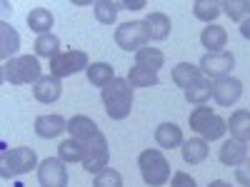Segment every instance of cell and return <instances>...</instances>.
<instances>
[{
	"instance_id": "6da1fadb",
	"label": "cell",
	"mask_w": 250,
	"mask_h": 187,
	"mask_svg": "<svg viewBox=\"0 0 250 187\" xmlns=\"http://www.w3.org/2000/svg\"><path fill=\"white\" fill-rule=\"evenodd\" d=\"M103 105L108 117L125 120L133 110V85L123 77H115L108 88H103Z\"/></svg>"
},
{
	"instance_id": "7a4b0ae2",
	"label": "cell",
	"mask_w": 250,
	"mask_h": 187,
	"mask_svg": "<svg viewBox=\"0 0 250 187\" xmlns=\"http://www.w3.org/2000/svg\"><path fill=\"white\" fill-rule=\"evenodd\" d=\"M138 168H140L145 185H150V187H160L170 180V165L160 150H143L138 157Z\"/></svg>"
},
{
	"instance_id": "3957f363",
	"label": "cell",
	"mask_w": 250,
	"mask_h": 187,
	"mask_svg": "<svg viewBox=\"0 0 250 187\" xmlns=\"http://www.w3.org/2000/svg\"><path fill=\"white\" fill-rule=\"evenodd\" d=\"M3 77L10 85H35L43 77L40 75V62L33 55H23V57H10L3 65Z\"/></svg>"
},
{
	"instance_id": "277c9868",
	"label": "cell",
	"mask_w": 250,
	"mask_h": 187,
	"mask_svg": "<svg viewBox=\"0 0 250 187\" xmlns=\"http://www.w3.org/2000/svg\"><path fill=\"white\" fill-rule=\"evenodd\" d=\"M190 128L203 135V140H220L228 130V122L215 115L210 108H205V105H198L193 112H190Z\"/></svg>"
},
{
	"instance_id": "5b68a950",
	"label": "cell",
	"mask_w": 250,
	"mask_h": 187,
	"mask_svg": "<svg viewBox=\"0 0 250 187\" xmlns=\"http://www.w3.org/2000/svg\"><path fill=\"white\" fill-rule=\"evenodd\" d=\"M3 170L0 175L3 177H18V175H25L30 172L35 165H38V155L33 148H13L3 152Z\"/></svg>"
},
{
	"instance_id": "8992f818",
	"label": "cell",
	"mask_w": 250,
	"mask_h": 187,
	"mask_svg": "<svg viewBox=\"0 0 250 187\" xmlns=\"http://www.w3.org/2000/svg\"><path fill=\"white\" fill-rule=\"evenodd\" d=\"M88 55L83 50H62L50 60V75L55 77H70L80 70H88Z\"/></svg>"
},
{
	"instance_id": "52a82bcc",
	"label": "cell",
	"mask_w": 250,
	"mask_h": 187,
	"mask_svg": "<svg viewBox=\"0 0 250 187\" xmlns=\"http://www.w3.org/2000/svg\"><path fill=\"white\" fill-rule=\"evenodd\" d=\"M148 28H145V23H140V20H133V23H123L118 30H115V43L123 48V50H140L148 45Z\"/></svg>"
},
{
	"instance_id": "ba28073f",
	"label": "cell",
	"mask_w": 250,
	"mask_h": 187,
	"mask_svg": "<svg viewBox=\"0 0 250 187\" xmlns=\"http://www.w3.org/2000/svg\"><path fill=\"white\" fill-rule=\"evenodd\" d=\"M83 168L88 172H95V175L108 168V140L103 132L93 135L85 142V160H83Z\"/></svg>"
},
{
	"instance_id": "9c48e42d",
	"label": "cell",
	"mask_w": 250,
	"mask_h": 187,
	"mask_svg": "<svg viewBox=\"0 0 250 187\" xmlns=\"http://www.w3.org/2000/svg\"><path fill=\"white\" fill-rule=\"evenodd\" d=\"M38 180L43 187H68V168L60 157H48L40 162Z\"/></svg>"
},
{
	"instance_id": "30bf717a",
	"label": "cell",
	"mask_w": 250,
	"mask_h": 187,
	"mask_svg": "<svg viewBox=\"0 0 250 187\" xmlns=\"http://www.w3.org/2000/svg\"><path fill=\"white\" fill-rule=\"evenodd\" d=\"M198 68L208 77L220 80V77H228V73L235 68V57H233V53H205Z\"/></svg>"
},
{
	"instance_id": "8fae6325",
	"label": "cell",
	"mask_w": 250,
	"mask_h": 187,
	"mask_svg": "<svg viewBox=\"0 0 250 187\" xmlns=\"http://www.w3.org/2000/svg\"><path fill=\"white\" fill-rule=\"evenodd\" d=\"M243 95V82L238 77H220L213 82V97L218 105L228 108V105H235Z\"/></svg>"
},
{
	"instance_id": "7c38bea8",
	"label": "cell",
	"mask_w": 250,
	"mask_h": 187,
	"mask_svg": "<svg viewBox=\"0 0 250 187\" xmlns=\"http://www.w3.org/2000/svg\"><path fill=\"white\" fill-rule=\"evenodd\" d=\"M62 93V85H60V77L55 75H43L35 85H33V95L38 102H45V105H50V102H55Z\"/></svg>"
},
{
	"instance_id": "4fadbf2b",
	"label": "cell",
	"mask_w": 250,
	"mask_h": 187,
	"mask_svg": "<svg viewBox=\"0 0 250 187\" xmlns=\"http://www.w3.org/2000/svg\"><path fill=\"white\" fill-rule=\"evenodd\" d=\"M65 130H68V122L62 120L60 115H40L35 120V132H38V137H43V140L58 137L60 132H65Z\"/></svg>"
},
{
	"instance_id": "5bb4252c",
	"label": "cell",
	"mask_w": 250,
	"mask_h": 187,
	"mask_svg": "<svg viewBox=\"0 0 250 187\" xmlns=\"http://www.w3.org/2000/svg\"><path fill=\"white\" fill-rule=\"evenodd\" d=\"M248 160V142H240V140H228L223 142L220 148V162L223 165H230V168H238Z\"/></svg>"
},
{
	"instance_id": "9a60e30c",
	"label": "cell",
	"mask_w": 250,
	"mask_h": 187,
	"mask_svg": "<svg viewBox=\"0 0 250 187\" xmlns=\"http://www.w3.org/2000/svg\"><path fill=\"white\" fill-rule=\"evenodd\" d=\"M198 80H203V70L198 65H193V62H178L173 68V82L183 90L193 88Z\"/></svg>"
},
{
	"instance_id": "2e32d148",
	"label": "cell",
	"mask_w": 250,
	"mask_h": 187,
	"mask_svg": "<svg viewBox=\"0 0 250 187\" xmlns=\"http://www.w3.org/2000/svg\"><path fill=\"white\" fill-rule=\"evenodd\" d=\"M68 130H70V137L78 140V142H88L93 135L100 132V130H98V125H95L90 117H85V115H75V117H70Z\"/></svg>"
},
{
	"instance_id": "e0dca14e",
	"label": "cell",
	"mask_w": 250,
	"mask_h": 187,
	"mask_svg": "<svg viewBox=\"0 0 250 187\" xmlns=\"http://www.w3.org/2000/svg\"><path fill=\"white\" fill-rule=\"evenodd\" d=\"M155 142L163 150H173V148H178V145H183V130L175 122H163L155 130Z\"/></svg>"
},
{
	"instance_id": "ac0fdd59",
	"label": "cell",
	"mask_w": 250,
	"mask_h": 187,
	"mask_svg": "<svg viewBox=\"0 0 250 187\" xmlns=\"http://www.w3.org/2000/svg\"><path fill=\"white\" fill-rule=\"evenodd\" d=\"M200 43H203V48H208V53H223V48L228 43V33L220 25H208L200 33Z\"/></svg>"
},
{
	"instance_id": "d6986e66",
	"label": "cell",
	"mask_w": 250,
	"mask_h": 187,
	"mask_svg": "<svg viewBox=\"0 0 250 187\" xmlns=\"http://www.w3.org/2000/svg\"><path fill=\"white\" fill-rule=\"evenodd\" d=\"M143 23H145V28H148L150 40H165L170 35V18L165 13H150Z\"/></svg>"
},
{
	"instance_id": "ffe728a7",
	"label": "cell",
	"mask_w": 250,
	"mask_h": 187,
	"mask_svg": "<svg viewBox=\"0 0 250 187\" xmlns=\"http://www.w3.org/2000/svg\"><path fill=\"white\" fill-rule=\"evenodd\" d=\"M228 130H230L233 140L250 142V110H238L228 120Z\"/></svg>"
},
{
	"instance_id": "44dd1931",
	"label": "cell",
	"mask_w": 250,
	"mask_h": 187,
	"mask_svg": "<svg viewBox=\"0 0 250 187\" xmlns=\"http://www.w3.org/2000/svg\"><path fill=\"white\" fill-rule=\"evenodd\" d=\"M180 150H183V160H185L188 165H200V162H205V157H208V140H203V137L185 140Z\"/></svg>"
},
{
	"instance_id": "7402d4cb",
	"label": "cell",
	"mask_w": 250,
	"mask_h": 187,
	"mask_svg": "<svg viewBox=\"0 0 250 187\" xmlns=\"http://www.w3.org/2000/svg\"><path fill=\"white\" fill-rule=\"evenodd\" d=\"M53 23H55V18H53V13L45 10V8H33V10L28 13V28L35 30L38 35H48L50 28H53Z\"/></svg>"
},
{
	"instance_id": "603a6c76",
	"label": "cell",
	"mask_w": 250,
	"mask_h": 187,
	"mask_svg": "<svg viewBox=\"0 0 250 187\" xmlns=\"http://www.w3.org/2000/svg\"><path fill=\"white\" fill-rule=\"evenodd\" d=\"M135 65L158 73V70L165 65V55H163V50H158V48H140V50L135 53Z\"/></svg>"
},
{
	"instance_id": "cb8c5ba5",
	"label": "cell",
	"mask_w": 250,
	"mask_h": 187,
	"mask_svg": "<svg viewBox=\"0 0 250 187\" xmlns=\"http://www.w3.org/2000/svg\"><path fill=\"white\" fill-rule=\"evenodd\" d=\"M85 73H88V80L100 90L108 88L110 82L115 80V70H113V65H108V62H93Z\"/></svg>"
},
{
	"instance_id": "d4e9b609",
	"label": "cell",
	"mask_w": 250,
	"mask_h": 187,
	"mask_svg": "<svg viewBox=\"0 0 250 187\" xmlns=\"http://www.w3.org/2000/svg\"><path fill=\"white\" fill-rule=\"evenodd\" d=\"M58 157L62 162H83L85 160V142H78V140H65L58 145Z\"/></svg>"
},
{
	"instance_id": "484cf974",
	"label": "cell",
	"mask_w": 250,
	"mask_h": 187,
	"mask_svg": "<svg viewBox=\"0 0 250 187\" xmlns=\"http://www.w3.org/2000/svg\"><path fill=\"white\" fill-rule=\"evenodd\" d=\"M0 37H3V43H0V57L8 62L10 55H15L20 48V37L8 23H0Z\"/></svg>"
},
{
	"instance_id": "4316f807",
	"label": "cell",
	"mask_w": 250,
	"mask_h": 187,
	"mask_svg": "<svg viewBox=\"0 0 250 187\" xmlns=\"http://www.w3.org/2000/svg\"><path fill=\"white\" fill-rule=\"evenodd\" d=\"M210 95H213V82L210 80H198L193 88H188L185 90V100L190 102V105H205L208 100H210Z\"/></svg>"
},
{
	"instance_id": "83f0119b",
	"label": "cell",
	"mask_w": 250,
	"mask_h": 187,
	"mask_svg": "<svg viewBox=\"0 0 250 187\" xmlns=\"http://www.w3.org/2000/svg\"><path fill=\"white\" fill-rule=\"evenodd\" d=\"M220 13H223L220 3H213V0H195L193 3V15L203 23H213Z\"/></svg>"
},
{
	"instance_id": "f1b7e54d",
	"label": "cell",
	"mask_w": 250,
	"mask_h": 187,
	"mask_svg": "<svg viewBox=\"0 0 250 187\" xmlns=\"http://www.w3.org/2000/svg\"><path fill=\"white\" fill-rule=\"evenodd\" d=\"M220 8L228 18L238 20V23L250 18V0H225V3H220Z\"/></svg>"
},
{
	"instance_id": "f546056e",
	"label": "cell",
	"mask_w": 250,
	"mask_h": 187,
	"mask_svg": "<svg viewBox=\"0 0 250 187\" xmlns=\"http://www.w3.org/2000/svg\"><path fill=\"white\" fill-rule=\"evenodd\" d=\"M128 82H130L133 88H153V85H158V73L135 65V68H130V73H128Z\"/></svg>"
},
{
	"instance_id": "4dcf8cb0",
	"label": "cell",
	"mask_w": 250,
	"mask_h": 187,
	"mask_svg": "<svg viewBox=\"0 0 250 187\" xmlns=\"http://www.w3.org/2000/svg\"><path fill=\"white\" fill-rule=\"evenodd\" d=\"M35 53L40 55V57H55L58 53H60V40H58V35H53V33H48V35H38V40H35Z\"/></svg>"
},
{
	"instance_id": "1f68e13d",
	"label": "cell",
	"mask_w": 250,
	"mask_h": 187,
	"mask_svg": "<svg viewBox=\"0 0 250 187\" xmlns=\"http://www.w3.org/2000/svg\"><path fill=\"white\" fill-rule=\"evenodd\" d=\"M118 10H120V5L110 3V0H98V3L93 5V13L98 18V23H103V25H113L115 18H118Z\"/></svg>"
},
{
	"instance_id": "d6a6232c",
	"label": "cell",
	"mask_w": 250,
	"mask_h": 187,
	"mask_svg": "<svg viewBox=\"0 0 250 187\" xmlns=\"http://www.w3.org/2000/svg\"><path fill=\"white\" fill-rule=\"evenodd\" d=\"M93 187H123V177L118 170L113 168H105V170H100L93 180Z\"/></svg>"
},
{
	"instance_id": "836d02e7",
	"label": "cell",
	"mask_w": 250,
	"mask_h": 187,
	"mask_svg": "<svg viewBox=\"0 0 250 187\" xmlns=\"http://www.w3.org/2000/svg\"><path fill=\"white\" fill-rule=\"evenodd\" d=\"M235 180H238L243 187H250V157H248L243 165H238V168H235Z\"/></svg>"
},
{
	"instance_id": "e575fe53",
	"label": "cell",
	"mask_w": 250,
	"mask_h": 187,
	"mask_svg": "<svg viewBox=\"0 0 250 187\" xmlns=\"http://www.w3.org/2000/svg\"><path fill=\"white\" fill-rule=\"evenodd\" d=\"M170 187H198V185L188 172H175L173 180H170Z\"/></svg>"
},
{
	"instance_id": "d590c367",
	"label": "cell",
	"mask_w": 250,
	"mask_h": 187,
	"mask_svg": "<svg viewBox=\"0 0 250 187\" xmlns=\"http://www.w3.org/2000/svg\"><path fill=\"white\" fill-rule=\"evenodd\" d=\"M123 8H128V10H140V8H145V0H125V3H120Z\"/></svg>"
},
{
	"instance_id": "8d00e7d4",
	"label": "cell",
	"mask_w": 250,
	"mask_h": 187,
	"mask_svg": "<svg viewBox=\"0 0 250 187\" xmlns=\"http://www.w3.org/2000/svg\"><path fill=\"white\" fill-rule=\"evenodd\" d=\"M240 35H243L245 40H250V18L240 23Z\"/></svg>"
},
{
	"instance_id": "74e56055",
	"label": "cell",
	"mask_w": 250,
	"mask_h": 187,
	"mask_svg": "<svg viewBox=\"0 0 250 187\" xmlns=\"http://www.w3.org/2000/svg\"><path fill=\"white\" fill-rule=\"evenodd\" d=\"M208 187H230V185H228V182H223V180H215V182H210Z\"/></svg>"
}]
</instances>
